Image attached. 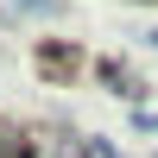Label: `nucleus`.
<instances>
[{"mask_svg":"<svg viewBox=\"0 0 158 158\" xmlns=\"http://www.w3.org/2000/svg\"><path fill=\"white\" fill-rule=\"evenodd\" d=\"M13 6H57V0H13Z\"/></svg>","mask_w":158,"mask_h":158,"instance_id":"obj_1","label":"nucleus"},{"mask_svg":"<svg viewBox=\"0 0 158 158\" xmlns=\"http://www.w3.org/2000/svg\"><path fill=\"white\" fill-rule=\"evenodd\" d=\"M152 44H158V32H152Z\"/></svg>","mask_w":158,"mask_h":158,"instance_id":"obj_2","label":"nucleus"}]
</instances>
